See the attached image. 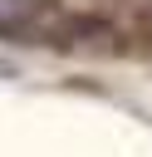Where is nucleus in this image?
Masks as SVG:
<instances>
[{
	"mask_svg": "<svg viewBox=\"0 0 152 157\" xmlns=\"http://www.w3.org/2000/svg\"><path fill=\"white\" fill-rule=\"evenodd\" d=\"M44 15V0H0V29H25Z\"/></svg>",
	"mask_w": 152,
	"mask_h": 157,
	"instance_id": "f257e3e1",
	"label": "nucleus"
}]
</instances>
